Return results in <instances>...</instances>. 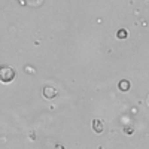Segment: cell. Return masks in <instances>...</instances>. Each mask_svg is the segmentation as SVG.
Here are the masks:
<instances>
[{"label": "cell", "mask_w": 149, "mask_h": 149, "mask_svg": "<svg viewBox=\"0 0 149 149\" xmlns=\"http://www.w3.org/2000/svg\"><path fill=\"white\" fill-rule=\"evenodd\" d=\"M15 79V69L9 66H0V82L9 84Z\"/></svg>", "instance_id": "cell-1"}, {"label": "cell", "mask_w": 149, "mask_h": 149, "mask_svg": "<svg viewBox=\"0 0 149 149\" xmlns=\"http://www.w3.org/2000/svg\"><path fill=\"white\" fill-rule=\"evenodd\" d=\"M57 95H58V91H57V88H54V86L48 85V86L43 88V97L45 98H54Z\"/></svg>", "instance_id": "cell-2"}, {"label": "cell", "mask_w": 149, "mask_h": 149, "mask_svg": "<svg viewBox=\"0 0 149 149\" xmlns=\"http://www.w3.org/2000/svg\"><path fill=\"white\" fill-rule=\"evenodd\" d=\"M91 125H93V130H94L97 134H102L103 130H104V125H103V121H102V119H94Z\"/></svg>", "instance_id": "cell-3"}, {"label": "cell", "mask_w": 149, "mask_h": 149, "mask_svg": "<svg viewBox=\"0 0 149 149\" xmlns=\"http://www.w3.org/2000/svg\"><path fill=\"white\" fill-rule=\"evenodd\" d=\"M118 88H119V91L127 93V91L131 88V84H130V81H127V79H122V81H119V84H118Z\"/></svg>", "instance_id": "cell-4"}, {"label": "cell", "mask_w": 149, "mask_h": 149, "mask_svg": "<svg viewBox=\"0 0 149 149\" xmlns=\"http://www.w3.org/2000/svg\"><path fill=\"white\" fill-rule=\"evenodd\" d=\"M127 36H128V33H127V30H124V29L116 31V37H118V39H125Z\"/></svg>", "instance_id": "cell-5"}, {"label": "cell", "mask_w": 149, "mask_h": 149, "mask_svg": "<svg viewBox=\"0 0 149 149\" xmlns=\"http://www.w3.org/2000/svg\"><path fill=\"white\" fill-rule=\"evenodd\" d=\"M124 133H125V134H133L134 130L133 128H125V130H124Z\"/></svg>", "instance_id": "cell-6"}, {"label": "cell", "mask_w": 149, "mask_h": 149, "mask_svg": "<svg viewBox=\"0 0 149 149\" xmlns=\"http://www.w3.org/2000/svg\"><path fill=\"white\" fill-rule=\"evenodd\" d=\"M55 149H64V146H61V145H57V146H55Z\"/></svg>", "instance_id": "cell-7"}, {"label": "cell", "mask_w": 149, "mask_h": 149, "mask_svg": "<svg viewBox=\"0 0 149 149\" xmlns=\"http://www.w3.org/2000/svg\"><path fill=\"white\" fill-rule=\"evenodd\" d=\"M148 102H149V98H148Z\"/></svg>", "instance_id": "cell-8"}]
</instances>
